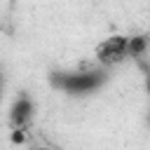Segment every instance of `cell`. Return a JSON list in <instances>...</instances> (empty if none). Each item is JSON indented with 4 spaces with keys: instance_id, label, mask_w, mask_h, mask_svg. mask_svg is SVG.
<instances>
[{
    "instance_id": "cell-1",
    "label": "cell",
    "mask_w": 150,
    "mask_h": 150,
    "mask_svg": "<svg viewBox=\"0 0 150 150\" xmlns=\"http://www.w3.org/2000/svg\"><path fill=\"white\" fill-rule=\"evenodd\" d=\"M105 82L103 70H80V73H61L54 77V84L68 94H89Z\"/></svg>"
},
{
    "instance_id": "cell-4",
    "label": "cell",
    "mask_w": 150,
    "mask_h": 150,
    "mask_svg": "<svg viewBox=\"0 0 150 150\" xmlns=\"http://www.w3.org/2000/svg\"><path fill=\"white\" fill-rule=\"evenodd\" d=\"M0 87H2V75H0Z\"/></svg>"
},
{
    "instance_id": "cell-3",
    "label": "cell",
    "mask_w": 150,
    "mask_h": 150,
    "mask_svg": "<svg viewBox=\"0 0 150 150\" xmlns=\"http://www.w3.org/2000/svg\"><path fill=\"white\" fill-rule=\"evenodd\" d=\"M30 117H33V101H30L28 96H19V98L14 101V105H12V110H9L12 129H16V127L26 129V124L30 122Z\"/></svg>"
},
{
    "instance_id": "cell-2",
    "label": "cell",
    "mask_w": 150,
    "mask_h": 150,
    "mask_svg": "<svg viewBox=\"0 0 150 150\" xmlns=\"http://www.w3.org/2000/svg\"><path fill=\"white\" fill-rule=\"evenodd\" d=\"M124 59H129V38L127 35H110L96 47V61L103 68L117 66Z\"/></svg>"
}]
</instances>
